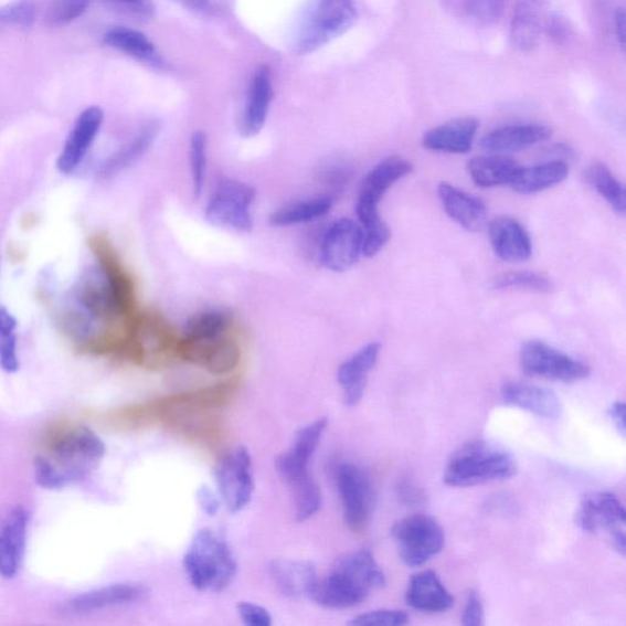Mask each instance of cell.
<instances>
[{
	"mask_svg": "<svg viewBox=\"0 0 626 626\" xmlns=\"http://www.w3.org/2000/svg\"><path fill=\"white\" fill-rule=\"evenodd\" d=\"M104 441L89 427L60 421L44 432L33 459V479L47 491L85 481L106 457Z\"/></svg>",
	"mask_w": 626,
	"mask_h": 626,
	"instance_id": "cell-1",
	"label": "cell"
},
{
	"mask_svg": "<svg viewBox=\"0 0 626 626\" xmlns=\"http://www.w3.org/2000/svg\"><path fill=\"white\" fill-rule=\"evenodd\" d=\"M385 586V575L368 549L340 556L323 579H318L310 598L316 605L346 609L365 602L374 591Z\"/></svg>",
	"mask_w": 626,
	"mask_h": 626,
	"instance_id": "cell-2",
	"label": "cell"
},
{
	"mask_svg": "<svg viewBox=\"0 0 626 626\" xmlns=\"http://www.w3.org/2000/svg\"><path fill=\"white\" fill-rule=\"evenodd\" d=\"M190 584L203 592H221L230 587L237 573V563L224 538L212 530H200L184 555Z\"/></svg>",
	"mask_w": 626,
	"mask_h": 626,
	"instance_id": "cell-3",
	"label": "cell"
},
{
	"mask_svg": "<svg viewBox=\"0 0 626 626\" xmlns=\"http://www.w3.org/2000/svg\"><path fill=\"white\" fill-rule=\"evenodd\" d=\"M179 339L161 314L139 310L130 322L120 359L145 369H163L178 359Z\"/></svg>",
	"mask_w": 626,
	"mask_h": 626,
	"instance_id": "cell-4",
	"label": "cell"
},
{
	"mask_svg": "<svg viewBox=\"0 0 626 626\" xmlns=\"http://www.w3.org/2000/svg\"><path fill=\"white\" fill-rule=\"evenodd\" d=\"M518 473L513 455L492 444L477 441L453 455L443 480L452 487H471L511 479Z\"/></svg>",
	"mask_w": 626,
	"mask_h": 626,
	"instance_id": "cell-5",
	"label": "cell"
},
{
	"mask_svg": "<svg viewBox=\"0 0 626 626\" xmlns=\"http://www.w3.org/2000/svg\"><path fill=\"white\" fill-rule=\"evenodd\" d=\"M357 19L356 0H310L294 33V52L305 55L320 50L344 35Z\"/></svg>",
	"mask_w": 626,
	"mask_h": 626,
	"instance_id": "cell-6",
	"label": "cell"
},
{
	"mask_svg": "<svg viewBox=\"0 0 626 626\" xmlns=\"http://www.w3.org/2000/svg\"><path fill=\"white\" fill-rule=\"evenodd\" d=\"M256 200V190L243 181L222 178L208 202L206 220L220 227L238 233L253 231L252 208Z\"/></svg>",
	"mask_w": 626,
	"mask_h": 626,
	"instance_id": "cell-7",
	"label": "cell"
},
{
	"mask_svg": "<svg viewBox=\"0 0 626 626\" xmlns=\"http://www.w3.org/2000/svg\"><path fill=\"white\" fill-rule=\"evenodd\" d=\"M392 537L407 566H423L438 555L446 542L441 523L425 514H414L394 523Z\"/></svg>",
	"mask_w": 626,
	"mask_h": 626,
	"instance_id": "cell-8",
	"label": "cell"
},
{
	"mask_svg": "<svg viewBox=\"0 0 626 626\" xmlns=\"http://www.w3.org/2000/svg\"><path fill=\"white\" fill-rule=\"evenodd\" d=\"M336 484L348 528L354 532L365 530L375 503L370 475L356 464L341 463L336 468Z\"/></svg>",
	"mask_w": 626,
	"mask_h": 626,
	"instance_id": "cell-9",
	"label": "cell"
},
{
	"mask_svg": "<svg viewBox=\"0 0 626 626\" xmlns=\"http://www.w3.org/2000/svg\"><path fill=\"white\" fill-rule=\"evenodd\" d=\"M576 526L590 534L607 532L613 548L625 555V509L620 499L607 491L591 492L580 502L576 516Z\"/></svg>",
	"mask_w": 626,
	"mask_h": 626,
	"instance_id": "cell-10",
	"label": "cell"
},
{
	"mask_svg": "<svg viewBox=\"0 0 626 626\" xmlns=\"http://www.w3.org/2000/svg\"><path fill=\"white\" fill-rule=\"evenodd\" d=\"M520 365L530 378L563 383L584 381L591 373L586 363L569 357L541 340H529L522 344Z\"/></svg>",
	"mask_w": 626,
	"mask_h": 626,
	"instance_id": "cell-11",
	"label": "cell"
},
{
	"mask_svg": "<svg viewBox=\"0 0 626 626\" xmlns=\"http://www.w3.org/2000/svg\"><path fill=\"white\" fill-rule=\"evenodd\" d=\"M215 481L222 502L237 513L252 502L255 476L252 455L244 447L227 452L215 468Z\"/></svg>",
	"mask_w": 626,
	"mask_h": 626,
	"instance_id": "cell-12",
	"label": "cell"
},
{
	"mask_svg": "<svg viewBox=\"0 0 626 626\" xmlns=\"http://www.w3.org/2000/svg\"><path fill=\"white\" fill-rule=\"evenodd\" d=\"M178 359L213 374H226L237 368L242 351L231 335L206 339L183 336L179 339Z\"/></svg>",
	"mask_w": 626,
	"mask_h": 626,
	"instance_id": "cell-13",
	"label": "cell"
},
{
	"mask_svg": "<svg viewBox=\"0 0 626 626\" xmlns=\"http://www.w3.org/2000/svg\"><path fill=\"white\" fill-rule=\"evenodd\" d=\"M88 243L91 252L96 257L97 266L104 272L116 296L121 314L131 320L139 312L134 278L107 236L100 234L91 236Z\"/></svg>",
	"mask_w": 626,
	"mask_h": 626,
	"instance_id": "cell-14",
	"label": "cell"
},
{
	"mask_svg": "<svg viewBox=\"0 0 626 626\" xmlns=\"http://www.w3.org/2000/svg\"><path fill=\"white\" fill-rule=\"evenodd\" d=\"M363 231L354 221L343 219L335 222L321 237V264L332 272H346L357 264L362 255Z\"/></svg>",
	"mask_w": 626,
	"mask_h": 626,
	"instance_id": "cell-15",
	"label": "cell"
},
{
	"mask_svg": "<svg viewBox=\"0 0 626 626\" xmlns=\"http://www.w3.org/2000/svg\"><path fill=\"white\" fill-rule=\"evenodd\" d=\"M30 514L24 506H14L0 519V577L14 579L24 562Z\"/></svg>",
	"mask_w": 626,
	"mask_h": 626,
	"instance_id": "cell-16",
	"label": "cell"
},
{
	"mask_svg": "<svg viewBox=\"0 0 626 626\" xmlns=\"http://www.w3.org/2000/svg\"><path fill=\"white\" fill-rule=\"evenodd\" d=\"M148 596L145 585L119 583L83 592L63 603L62 611L70 616H86L96 612L134 605Z\"/></svg>",
	"mask_w": 626,
	"mask_h": 626,
	"instance_id": "cell-17",
	"label": "cell"
},
{
	"mask_svg": "<svg viewBox=\"0 0 626 626\" xmlns=\"http://www.w3.org/2000/svg\"><path fill=\"white\" fill-rule=\"evenodd\" d=\"M104 120L105 113L97 106L88 107L79 114L56 161V168L62 174L71 176L82 166Z\"/></svg>",
	"mask_w": 626,
	"mask_h": 626,
	"instance_id": "cell-18",
	"label": "cell"
},
{
	"mask_svg": "<svg viewBox=\"0 0 626 626\" xmlns=\"http://www.w3.org/2000/svg\"><path fill=\"white\" fill-rule=\"evenodd\" d=\"M549 15V0H518L510 24L513 47L521 52L538 49Z\"/></svg>",
	"mask_w": 626,
	"mask_h": 626,
	"instance_id": "cell-19",
	"label": "cell"
},
{
	"mask_svg": "<svg viewBox=\"0 0 626 626\" xmlns=\"http://www.w3.org/2000/svg\"><path fill=\"white\" fill-rule=\"evenodd\" d=\"M380 343H370L347 361L341 363L337 372V379L343 390L346 405L357 406L365 394L370 372L378 365L381 354Z\"/></svg>",
	"mask_w": 626,
	"mask_h": 626,
	"instance_id": "cell-20",
	"label": "cell"
},
{
	"mask_svg": "<svg viewBox=\"0 0 626 626\" xmlns=\"http://www.w3.org/2000/svg\"><path fill=\"white\" fill-rule=\"evenodd\" d=\"M552 130L542 124H511L484 136L481 147L491 155L513 153L549 140Z\"/></svg>",
	"mask_w": 626,
	"mask_h": 626,
	"instance_id": "cell-21",
	"label": "cell"
},
{
	"mask_svg": "<svg viewBox=\"0 0 626 626\" xmlns=\"http://www.w3.org/2000/svg\"><path fill=\"white\" fill-rule=\"evenodd\" d=\"M414 166L407 159L392 156L383 159L362 180L357 204L379 208L380 201L397 181L413 173Z\"/></svg>",
	"mask_w": 626,
	"mask_h": 626,
	"instance_id": "cell-22",
	"label": "cell"
},
{
	"mask_svg": "<svg viewBox=\"0 0 626 626\" xmlns=\"http://www.w3.org/2000/svg\"><path fill=\"white\" fill-rule=\"evenodd\" d=\"M502 400L506 404L550 420L560 418L563 412L558 396L543 386L527 382H507L502 386Z\"/></svg>",
	"mask_w": 626,
	"mask_h": 626,
	"instance_id": "cell-23",
	"label": "cell"
},
{
	"mask_svg": "<svg viewBox=\"0 0 626 626\" xmlns=\"http://www.w3.org/2000/svg\"><path fill=\"white\" fill-rule=\"evenodd\" d=\"M489 237L497 257L509 264L526 262L532 255V242L526 227L507 215L489 224Z\"/></svg>",
	"mask_w": 626,
	"mask_h": 626,
	"instance_id": "cell-24",
	"label": "cell"
},
{
	"mask_svg": "<svg viewBox=\"0 0 626 626\" xmlns=\"http://www.w3.org/2000/svg\"><path fill=\"white\" fill-rule=\"evenodd\" d=\"M405 601L410 608L423 613H444L454 606L453 595L432 571L420 572L410 579Z\"/></svg>",
	"mask_w": 626,
	"mask_h": 626,
	"instance_id": "cell-25",
	"label": "cell"
},
{
	"mask_svg": "<svg viewBox=\"0 0 626 626\" xmlns=\"http://www.w3.org/2000/svg\"><path fill=\"white\" fill-rule=\"evenodd\" d=\"M438 198L449 217L468 232H480L487 224L486 204L448 183L438 185Z\"/></svg>",
	"mask_w": 626,
	"mask_h": 626,
	"instance_id": "cell-26",
	"label": "cell"
},
{
	"mask_svg": "<svg viewBox=\"0 0 626 626\" xmlns=\"http://www.w3.org/2000/svg\"><path fill=\"white\" fill-rule=\"evenodd\" d=\"M480 123L475 118H458L427 131L423 145L427 150L464 155L471 150Z\"/></svg>",
	"mask_w": 626,
	"mask_h": 626,
	"instance_id": "cell-27",
	"label": "cell"
},
{
	"mask_svg": "<svg viewBox=\"0 0 626 626\" xmlns=\"http://www.w3.org/2000/svg\"><path fill=\"white\" fill-rule=\"evenodd\" d=\"M273 98L272 74L269 66L259 65L253 76L248 97L241 120V132L246 138H253L267 121Z\"/></svg>",
	"mask_w": 626,
	"mask_h": 626,
	"instance_id": "cell-28",
	"label": "cell"
},
{
	"mask_svg": "<svg viewBox=\"0 0 626 626\" xmlns=\"http://www.w3.org/2000/svg\"><path fill=\"white\" fill-rule=\"evenodd\" d=\"M276 469L291 489L295 519L306 521L315 517L321 509L322 494L320 487L314 481L309 468L277 465Z\"/></svg>",
	"mask_w": 626,
	"mask_h": 626,
	"instance_id": "cell-29",
	"label": "cell"
},
{
	"mask_svg": "<svg viewBox=\"0 0 626 626\" xmlns=\"http://www.w3.org/2000/svg\"><path fill=\"white\" fill-rule=\"evenodd\" d=\"M269 574L280 594L288 598H310L318 580L316 566L309 561H273Z\"/></svg>",
	"mask_w": 626,
	"mask_h": 626,
	"instance_id": "cell-30",
	"label": "cell"
},
{
	"mask_svg": "<svg viewBox=\"0 0 626 626\" xmlns=\"http://www.w3.org/2000/svg\"><path fill=\"white\" fill-rule=\"evenodd\" d=\"M159 134V124L150 121L135 136L132 140L125 144L118 151L109 156L99 167L98 177L104 180L117 177L125 169L130 168L150 150Z\"/></svg>",
	"mask_w": 626,
	"mask_h": 626,
	"instance_id": "cell-31",
	"label": "cell"
},
{
	"mask_svg": "<svg viewBox=\"0 0 626 626\" xmlns=\"http://www.w3.org/2000/svg\"><path fill=\"white\" fill-rule=\"evenodd\" d=\"M569 174V166L560 159L532 167H519L509 187L521 195H532L558 184Z\"/></svg>",
	"mask_w": 626,
	"mask_h": 626,
	"instance_id": "cell-32",
	"label": "cell"
},
{
	"mask_svg": "<svg viewBox=\"0 0 626 626\" xmlns=\"http://www.w3.org/2000/svg\"><path fill=\"white\" fill-rule=\"evenodd\" d=\"M519 167L514 159L491 155L473 158L468 163V172L477 187L495 188L509 185Z\"/></svg>",
	"mask_w": 626,
	"mask_h": 626,
	"instance_id": "cell-33",
	"label": "cell"
},
{
	"mask_svg": "<svg viewBox=\"0 0 626 626\" xmlns=\"http://www.w3.org/2000/svg\"><path fill=\"white\" fill-rule=\"evenodd\" d=\"M332 204L333 199L328 195L290 203L273 213L269 223L279 227L310 223L325 217Z\"/></svg>",
	"mask_w": 626,
	"mask_h": 626,
	"instance_id": "cell-34",
	"label": "cell"
},
{
	"mask_svg": "<svg viewBox=\"0 0 626 626\" xmlns=\"http://www.w3.org/2000/svg\"><path fill=\"white\" fill-rule=\"evenodd\" d=\"M108 47L134 56V59L153 63L157 61L155 44L144 32L130 28L117 26L108 30L104 38Z\"/></svg>",
	"mask_w": 626,
	"mask_h": 626,
	"instance_id": "cell-35",
	"label": "cell"
},
{
	"mask_svg": "<svg viewBox=\"0 0 626 626\" xmlns=\"http://www.w3.org/2000/svg\"><path fill=\"white\" fill-rule=\"evenodd\" d=\"M587 184L605 200L612 210L620 215L626 212V192L620 181L611 169L601 162L592 163L586 169Z\"/></svg>",
	"mask_w": 626,
	"mask_h": 626,
	"instance_id": "cell-36",
	"label": "cell"
},
{
	"mask_svg": "<svg viewBox=\"0 0 626 626\" xmlns=\"http://www.w3.org/2000/svg\"><path fill=\"white\" fill-rule=\"evenodd\" d=\"M234 320L230 312L223 310H208L192 316L184 329V337L189 338H217L230 335Z\"/></svg>",
	"mask_w": 626,
	"mask_h": 626,
	"instance_id": "cell-37",
	"label": "cell"
},
{
	"mask_svg": "<svg viewBox=\"0 0 626 626\" xmlns=\"http://www.w3.org/2000/svg\"><path fill=\"white\" fill-rule=\"evenodd\" d=\"M328 420L326 417L314 421L296 432L293 447L284 453L295 464L309 466L318 446H320Z\"/></svg>",
	"mask_w": 626,
	"mask_h": 626,
	"instance_id": "cell-38",
	"label": "cell"
},
{
	"mask_svg": "<svg viewBox=\"0 0 626 626\" xmlns=\"http://www.w3.org/2000/svg\"><path fill=\"white\" fill-rule=\"evenodd\" d=\"M491 287L497 290H526L538 294H551L555 290L552 279L531 270L503 273L494 278Z\"/></svg>",
	"mask_w": 626,
	"mask_h": 626,
	"instance_id": "cell-39",
	"label": "cell"
},
{
	"mask_svg": "<svg viewBox=\"0 0 626 626\" xmlns=\"http://www.w3.org/2000/svg\"><path fill=\"white\" fill-rule=\"evenodd\" d=\"M17 329V318L6 307H0V369L8 373H15L20 368Z\"/></svg>",
	"mask_w": 626,
	"mask_h": 626,
	"instance_id": "cell-40",
	"label": "cell"
},
{
	"mask_svg": "<svg viewBox=\"0 0 626 626\" xmlns=\"http://www.w3.org/2000/svg\"><path fill=\"white\" fill-rule=\"evenodd\" d=\"M208 135L197 131L190 140V169L192 177L193 197H202L208 176Z\"/></svg>",
	"mask_w": 626,
	"mask_h": 626,
	"instance_id": "cell-41",
	"label": "cell"
},
{
	"mask_svg": "<svg viewBox=\"0 0 626 626\" xmlns=\"http://www.w3.org/2000/svg\"><path fill=\"white\" fill-rule=\"evenodd\" d=\"M507 0H457L460 13L479 25H492L502 18Z\"/></svg>",
	"mask_w": 626,
	"mask_h": 626,
	"instance_id": "cell-42",
	"label": "cell"
},
{
	"mask_svg": "<svg viewBox=\"0 0 626 626\" xmlns=\"http://www.w3.org/2000/svg\"><path fill=\"white\" fill-rule=\"evenodd\" d=\"M89 0H53L45 15L51 28H62L82 18L88 9Z\"/></svg>",
	"mask_w": 626,
	"mask_h": 626,
	"instance_id": "cell-43",
	"label": "cell"
},
{
	"mask_svg": "<svg viewBox=\"0 0 626 626\" xmlns=\"http://www.w3.org/2000/svg\"><path fill=\"white\" fill-rule=\"evenodd\" d=\"M38 7L33 0H15L0 9V25L31 29L35 24Z\"/></svg>",
	"mask_w": 626,
	"mask_h": 626,
	"instance_id": "cell-44",
	"label": "cell"
},
{
	"mask_svg": "<svg viewBox=\"0 0 626 626\" xmlns=\"http://www.w3.org/2000/svg\"><path fill=\"white\" fill-rule=\"evenodd\" d=\"M349 624L354 626H403L409 624V617L403 611L379 609L359 614Z\"/></svg>",
	"mask_w": 626,
	"mask_h": 626,
	"instance_id": "cell-45",
	"label": "cell"
},
{
	"mask_svg": "<svg viewBox=\"0 0 626 626\" xmlns=\"http://www.w3.org/2000/svg\"><path fill=\"white\" fill-rule=\"evenodd\" d=\"M363 231L362 255L373 257L390 242L392 236L390 226L383 221Z\"/></svg>",
	"mask_w": 626,
	"mask_h": 626,
	"instance_id": "cell-46",
	"label": "cell"
},
{
	"mask_svg": "<svg viewBox=\"0 0 626 626\" xmlns=\"http://www.w3.org/2000/svg\"><path fill=\"white\" fill-rule=\"evenodd\" d=\"M236 609L244 624L248 626H270L273 624L270 613L256 603L238 602Z\"/></svg>",
	"mask_w": 626,
	"mask_h": 626,
	"instance_id": "cell-47",
	"label": "cell"
},
{
	"mask_svg": "<svg viewBox=\"0 0 626 626\" xmlns=\"http://www.w3.org/2000/svg\"><path fill=\"white\" fill-rule=\"evenodd\" d=\"M485 619L484 603L475 590L469 591L463 611L461 624L465 626H481Z\"/></svg>",
	"mask_w": 626,
	"mask_h": 626,
	"instance_id": "cell-48",
	"label": "cell"
},
{
	"mask_svg": "<svg viewBox=\"0 0 626 626\" xmlns=\"http://www.w3.org/2000/svg\"><path fill=\"white\" fill-rule=\"evenodd\" d=\"M544 31L558 44L566 43L573 38V28L561 14H550L545 21Z\"/></svg>",
	"mask_w": 626,
	"mask_h": 626,
	"instance_id": "cell-49",
	"label": "cell"
},
{
	"mask_svg": "<svg viewBox=\"0 0 626 626\" xmlns=\"http://www.w3.org/2000/svg\"><path fill=\"white\" fill-rule=\"evenodd\" d=\"M350 178V169L343 165H329L321 170V183L333 193L343 189Z\"/></svg>",
	"mask_w": 626,
	"mask_h": 626,
	"instance_id": "cell-50",
	"label": "cell"
},
{
	"mask_svg": "<svg viewBox=\"0 0 626 626\" xmlns=\"http://www.w3.org/2000/svg\"><path fill=\"white\" fill-rule=\"evenodd\" d=\"M397 497L407 507L423 506L426 500L424 489L412 479H402L396 487Z\"/></svg>",
	"mask_w": 626,
	"mask_h": 626,
	"instance_id": "cell-51",
	"label": "cell"
},
{
	"mask_svg": "<svg viewBox=\"0 0 626 626\" xmlns=\"http://www.w3.org/2000/svg\"><path fill=\"white\" fill-rule=\"evenodd\" d=\"M200 508L208 516H215L219 513L222 506L220 494L214 492L213 489L206 485L201 486L197 494Z\"/></svg>",
	"mask_w": 626,
	"mask_h": 626,
	"instance_id": "cell-52",
	"label": "cell"
},
{
	"mask_svg": "<svg viewBox=\"0 0 626 626\" xmlns=\"http://www.w3.org/2000/svg\"><path fill=\"white\" fill-rule=\"evenodd\" d=\"M108 2L128 8L140 17H151L153 13L152 0H108Z\"/></svg>",
	"mask_w": 626,
	"mask_h": 626,
	"instance_id": "cell-53",
	"label": "cell"
},
{
	"mask_svg": "<svg viewBox=\"0 0 626 626\" xmlns=\"http://www.w3.org/2000/svg\"><path fill=\"white\" fill-rule=\"evenodd\" d=\"M614 31H616V38L619 43V47L625 52L626 43V17L623 8L616 9L614 11Z\"/></svg>",
	"mask_w": 626,
	"mask_h": 626,
	"instance_id": "cell-54",
	"label": "cell"
},
{
	"mask_svg": "<svg viewBox=\"0 0 626 626\" xmlns=\"http://www.w3.org/2000/svg\"><path fill=\"white\" fill-rule=\"evenodd\" d=\"M608 415L613 421L614 426H616L619 434L625 437L626 435V427H625V404L623 402L614 403L609 410Z\"/></svg>",
	"mask_w": 626,
	"mask_h": 626,
	"instance_id": "cell-55",
	"label": "cell"
}]
</instances>
